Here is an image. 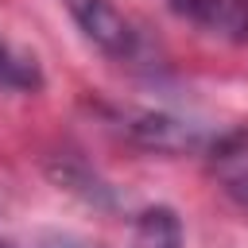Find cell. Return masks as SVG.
<instances>
[{"mask_svg": "<svg viewBox=\"0 0 248 248\" xmlns=\"http://www.w3.org/2000/svg\"><path fill=\"white\" fill-rule=\"evenodd\" d=\"M62 8L70 12V19L78 23V31L108 58L132 62L143 50V35L140 27L112 4V0H62Z\"/></svg>", "mask_w": 248, "mask_h": 248, "instance_id": "cell-1", "label": "cell"}, {"mask_svg": "<svg viewBox=\"0 0 248 248\" xmlns=\"http://www.w3.org/2000/svg\"><path fill=\"white\" fill-rule=\"evenodd\" d=\"M124 248H182V221L167 205H151L136 217Z\"/></svg>", "mask_w": 248, "mask_h": 248, "instance_id": "cell-5", "label": "cell"}, {"mask_svg": "<svg viewBox=\"0 0 248 248\" xmlns=\"http://www.w3.org/2000/svg\"><path fill=\"white\" fill-rule=\"evenodd\" d=\"M205 170L225 198H232L236 205L248 209V124H236V128L221 132L217 140H209Z\"/></svg>", "mask_w": 248, "mask_h": 248, "instance_id": "cell-2", "label": "cell"}, {"mask_svg": "<svg viewBox=\"0 0 248 248\" xmlns=\"http://www.w3.org/2000/svg\"><path fill=\"white\" fill-rule=\"evenodd\" d=\"M43 85V70L35 62V54L12 46L4 35H0V89H12V93H35Z\"/></svg>", "mask_w": 248, "mask_h": 248, "instance_id": "cell-6", "label": "cell"}, {"mask_svg": "<svg viewBox=\"0 0 248 248\" xmlns=\"http://www.w3.org/2000/svg\"><path fill=\"white\" fill-rule=\"evenodd\" d=\"M124 132L143 143V147H155V151H190L202 143V132L186 120H174V116H163V112H132L124 120Z\"/></svg>", "mask_w": 248, "mask_h": 248, "instance_id": "cell-4", "label": "cell"}, {"mask_svg": "<svg viewBox=\"0 0 248 248\" xmlns=\"http://www.w3.org/2000/svg\"><path fill=\"white\" fill-rule=\"evenodd\" d=\"M167 8L209 39L248 43V0H167Z\"/></svg>", "mask_w": 248, "mask_h": 248, "instance_id": "cell-3", "label": "cell"}]
</instances>
